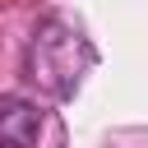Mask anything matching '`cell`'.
<instances>
[{
  "label": "cell",
  "instance_id": "6da1fadb",
  "mask_svg": "<svg viewBox=\"0 0 148 148\" xmlns=\"http://www.w3.org/2000/svg\"><path fill=\"white\" fill-rule=\"evenodd\" d=\"M92 46L60 18H46L32 28L28 42V79L37 88H46L51 97H74V88L83 83V74L92 69Z\"/></svg>",
  "mask_w": 148,
  "mask_h": 148
},
{
  "label": "cell",
  "instance_id": "7a4b0ae2",
  "mask_svg": "<svg viewBox=\"0 0 148 148\" xmlns=\"http://www.w3.org/2000/svg\"><path fill=\"white\" fill-rule=\"evenodd\" d=\"M37 106L23 97H0V143L5 148H32L37 143Z\"/></svg>",
  "mask_w": 148,
  "mask_h": 148
}]
</instances>
